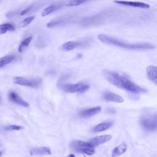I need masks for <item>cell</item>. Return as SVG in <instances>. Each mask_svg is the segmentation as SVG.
Returning <instances> with one entry per match:
<instances>
[{"instance_id": "1", "label": "cell", "mask_w": 157, "mask_h": 157, "mask_svg": "<svg viewBox=\"0 0 157 157\" xmlns=\"http://www.w3.org/2000/svg\"><path fill=\"white\" fill-rule=\"evenodd\" d=\"M103 74L110 83L126 91L133 93H143L147 91L145 89L136 85L126 77L115 71L105 70Z\"/></svg>"}, {"instance_id": "2", "label": "cell", "mask_w": 157, "mask_h": 157, "mask_svg": "<svg viewBox=\"0 0 157 157\" xmlns=\"http://www.w3.org/2000/svg\"><path fill=\"white\" fill-rule=\"evenodd\" d=\"M98 39L102 43L117 46L128 50H145L154 49L155 46L150 43L140 42V43H128L114 37L107 36L104 34H100L98 36Z\"/></svg>"}, {"instance_id": "3", "label": "cell", "mask_w": 157, "mask_h": 157, "mask_svg": "<svg viewBox=\"0 0 157 157\" xmlns=\"http://www.w3.org/2000/svg\"><path fill=\"white\" fill-rule=\"evenodd\" d=\"M140 123L147 131H153L157 129V113H148L142 116Z\"/></svg>"}, {"instance_id": "4", "label": "cell", "mask_w": 157, "mask_h": 157, "mask_svg": "<svg viewBox=\"0 0 157 157\" xmlns=\"http://www.w3.org/2000/svg\"><path fill=\"white\" fill-rule=\"evenodd\" d=\"M13 82L17 85L29 86L32 88H37L42 82L40 78H26L21 77H15L13 79Z\"/></svg>"}, {"instance_id": "5", "label": "cell", "mask_w": 157, "mask_h": 157, "mask_svg": "<svg viewBox=\"0 0 157 157\" xmlns=\"http://www.w3.org/2000/svg\"><path fill=\"white\" fill-rule=\"evenodd\" d=\"M90 88L89 85L83 83H67L62 86V89L66 93H83Z\"/></svg>"}, {"instance_id": "6", "label": "cell", "mask_w": 157, "mask_h": 157, "mask_svg": "<svg viewBox=\"0 0 157 157\" xmlns=\"http://www.w3.org/2000/svg\"><path fill=\"white\" fill-rule=\"evenodd\" d=\"M114 2L119 5L124 6H129L133 7H138L141 9H148L150 7V5L139 1H123V0H114Z\"/></svg>"}, {"instance_id": "7", "label": "cell", "mask_w": 157, "mask_h": 157, "mask_svg": "<svg viewBox=\"0 0 157 157\" xmlns=\"http://www.w3.org/2000/svg\"><path fill=\"white\" fill-rule=\"evenodd\" d=\"M101 107L100 106H96L92 108L84 109L79 112L78 115L82 118H90L101 112Z\"/></svg>"}, {"instance_id": "8", "label": "cell", "mask_w": 157, "mask_h": 157, "mask_svg": "<svg viewBox=\"0 0 157 157\" xmlns=\"http://www.w3.org/2000/svg\"><path fill=\"white\" fill-rule=\"evenodd\" d=\"M71 147L72 150L80 153V151L84 148H94V147L90 142H86L83 141H74L71 144Z\"/></svg>"}, {"instance_id": "9", "label": "cell", "mask_w": 157, "mask_h": 157, "mask_svg": "<svg viewBox=\"0 0 157 157\" xmlns=\"http://www.w3.org/2000/svg\"><path fill=\"white\" fill-rule=\"evenodd\" d=\"M146 75L149 80L157 85V66H148L146 69Z\"/></svg>"}, {"instance_id": "10", "label": "cell", "mask_w": 157, "mask_h": 157, "mask_svg": "<svg viewBox=\"0 0 157 157\" xmlns=\"http://www.w3.org/2000/svg\"><path fill=\"white\" fill-rule=\"evenodd\" d=\"M112 139V136L110 134H105V135H102L94 137L90 139L89 141L90 143H91L94 147L102 144L106 142H108Z\"/></svg>"}, {"instance_id": "11", "label": "cell", "mask_w": 157, "mask_h": 157, "mask_svg": "<svg viewBox=\"0 0 157 157\" xmlns=\"http://www.w3.org/2000/svg\"><path fill=\"white\" fill-rule=\"evenodd\" d=\"M104 99L109 102H117V103H121L124 101V99L120 96L112 92H105L103 94Z\"/></svg>"}, {"instance_id": "12", "label": "cell", "mask_w": 157, "mask_h": 157, "mask_svg": "<svg viewBox=\"0 0 157 157\" xmlns=\"http://www.w3.org/2000/svg\"><path fill=\"white\" fill-rule=\"evenodd\" d=\"M9 98L10 99V101L19 104L20 105H22L23 107H27L29 106L28 103H27L25 101H24L23 99H21L18 94H17L16 93H15L14 91H10L9 93Z\"/></svg>"}, {"instance_id": "13", "label": "cell", "mask_w": 157, "mask_h": 157, "mask_svg": "<svg viewBox=\"0 0 157 157\" xmlns=\"http://www.w3.org/2000/svg\"><path fill=\"white\" fill-rule=\"evenodd\" d=\"M31 155H50L52 154L50 148L47 147H40L33 148L30 150Z\"/></svg>"}, {"instance_id": "14", "label": "cell", "mask_w": 157, "mask_h": 157, "mask_svg": "<svg viewBox=\"0 0 157 157\" xmlns=\"http://www.w3.org/2000/svg\"><path fill=\"white\" fill-rule=\"evenodd\" d=\"M82 43L80 42H75V41H69L64 44H63L61 45V49L63 51L68 52L72 50L75 48H78L82 45Z\"/></svg>"}, {"instance_id": "15", "label": "cell", "mask_w": 157, "mask_h": 157, "mask_svg": "<svg viewBox=\"0 0 157 157\" xmlns=\"http://www.w3.org/2000/svg\"><path fill=\"white\" fill-rule=\"evenodd\" d=\"M127 150L126 144L122 143L115 147L112 151V157H117L123 155Z\"/></svg>"}, {"instance_id": "16", "label": "cell", "mask_w": 157, "mask_h": 157, "mask_svg": "<svg viewBox=\"0 0 157 157\" xmlns=\"http://www.w3.org/2000/svg\"><path fill=\"white\" fill-rule=\"evenodd\" d=\"M113 124V123L112 121H105L97 125H96L93 128V131L94 132H99L101 131H104L106 129H109Z\"/></svg>"}, {"instance_id": "17", "label": "cell", "mask_w": 157, "mask_h": 157, "mask_svg": "<svg viewBox=\"0 0 157 157\" xmlns=\"http://www.w3.org/2000/svg\"><path fill=\"white\" fill-rule=\"evenodd\" d=\"M61 7V4H52V5H50V6H47V7H45V9H44L42 10V11L41 12V15L42 17L47 16V15H49L50 13H52L53 12H54L55 10H58Z\"/></svg>"}, {"instance_id": "18", "label": "cell", "mask_w": 157, "mask_h": 157, "mask_svg": "<svg viewBox=\"0 0 157 157\" xmlns=\"http://www.w3.org/2000/svg\"><path fill=\"white\" fill-rule=\"evenodd\" d=\"M15 26L12 23H4L0 25V34H3L7 31H14Z\"/></svg>"}, {"instance_id": "19", "label": "cell", "mask_w": 157, "mask_h": 157, "mask_svg": "<svg viewBox=\"0 0 157 157\" xmlns=\"http://www.w3.org/2000/svg\"><path fill=\"white\" fill-rule=\"evenodd\" d=\"M31 40H32V37H31V36L28 37L25 39L20 43V45H19V47H18V52L21 53V52H22L26 47H28V45H29V43L31 42Z\"/></svg>"}, {"instance_id": "20", "label": "cell", "mask_w": 157, "mask_h": 157, "mask_svg": "<svg viewBox=\"0 0 157 157\" xmlns=\"http://www.w3.org/2000/svg\"><path fill=\"white\" fill-rule=\"evenodd\" d=\"M13 59H14V56H12V55L4 56L0 58V63L4 66L11 63Z\"/></svg>"}, {"instance_id": "21", "label": "cell", "mask_w": 157, "mask_h": 157, "mask_svg": "<svg viewBox=\"0 0 157 157\" xmlns=\"http://www.w3.org/2000/svg\"><path fill=\"white\" fill-rule=\"evenodd\" d=\"M88 1L90 0H69L66 6L68 7H74L77 6L79 5H81Z\"/></svg>"}, {"instance_id": "22", "label": "cell", "mask_w": 157, "mask_h": 157, "mask_svg": "<svg viewBox=\"0 0 157 157\" xmlns=\"http://www.w3.org/2000/svg\"><path fill=\"white\" fill-rule=\"evenodd\" d=\"M34 18V16H31V17L25 18V19H23L22 21H21L20 22V24H19L20 27V28H25V27L27 26L33 20Z\"/></svg>"}, {"instance_id": "23", "label": "cell", "mask_w": 157, "mask_h": 157, "mask_svg": "<svg viewBox=\"0 0 157 157\" xmlns=\"http://www.w3.org/2000/svg\"><path fill=\"white\" fill-rule=\"evenodd\" d=\"M63 23V20H54L53 21L48 22L47 24V26L48 28H52L59 25H61Z\"/></svg>"}, {"instance_id": "24", "label": "cell", "mask_w": 157, "mask_h": 157, "mask_svg": "<svg viewBox=\"0 0 157 157\" xmlns=\"http://www.w3.org/2000/svg\"><path fill=\"white\" fill-rule=\"evenodd\" d=\"M23 128L21 126L19 125H16V124H12V125H10L8 127L6 128V130H15V131H18L21 129Z\"/></svg>"}, {"instance_id": "25", "label": "cell", "mask_w": 157, "mask_h": 157, "mask_svg": "<svg viewBox=\"0 0 157 157\" xmlns=\"http://www.w3.org/2000/svg\"><path fill=\"white\" fill-rule=\"evenodd\" d=\"M31 8H32V6H30L28 7L27 8H26V9H23V10L21 12L20 15H24L25 14H26V13H28V12L31 9Z\"/></svg>"}, {"instance_id": "26", "label": "cell", "mask_w": 157, "mask_h": 157, "mask_svg": "<svg viewBox=\"0 0 157 157\" xmlns=\"http://www.w3.org/2000/svg\"><path fill=\"white\" fill-rule=\"evenodd\" d=\"M69 156L70 157H75V155H74V154H70Z\"/></svg>"}, {"instance_id": "27", "label": "cell", "mask_w": 157, "mask_h": 157, "mask_svg": "<svg viewBox=\"0 0 157 157\" xmlns=\"http://www.w3.org/2000/svg\"><path fill=\"white\" fill-rule=\"evenodd\" d=\"M2 66H2V64L0 63V68H1V67H2Z\"/></svg>"}, {"instance_id": "28", "label": "cell", "mask_w": 157, "mask_h": 157, "mask_svg": "<svg viewBox=\"0 0 157 157\" xmlns=\"http://www.w3.org/2000/svg\"><path fill=\"white\" fill-rule=\"evenodd\" d=\"M1 155H2V152H1V151H0V156H1Z\"/></svg>"}, {"instance_id": "29", "label": "cell", "mask_w": 157, "mask_h": 157, "mask_svg": "<svg viewBox=\"0 0 157 157\" xmlns=\"http://www.w3.org/2000/svg\"><path fill=\"white\" fill-rule=\"evenodd\" d=\"M67 157H70V156H67Z\"/></svg>"}]
</instances>
